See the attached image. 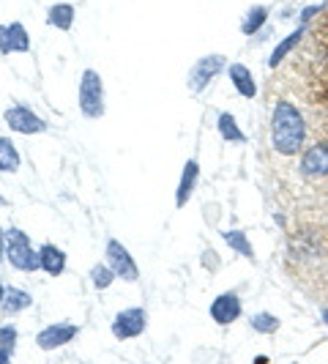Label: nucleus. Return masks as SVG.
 Here are the masks:
<instances>
[{
	"mask_svg": "<svg viewBox=\"0 0 328 364\" xmlns=\"http://www.w3.org/2000/svg\"><path fill=\"white\" fill-rule=\"evenodd\" d=\"M307 140V121L301 109L288 99H279L273 105L271 115V146L282 156H295Z\"/></svg>",
	"mask_w": 328,
	"mask_h": 364,
	"instance_id": "nucleus-1",
	"label": "nucleus"
},
{
	"mask_svg": "<svg viewBox=\"0 0 328 364\" xmlns=\"http://www.w3.org/2000/svg\"><path fill=\"white\" fill-rule=\"evenodd\" d=\"M6 255H9V263L19 269V272H36L41 269V260H38V252H33L28 236L19 230V228H11L6 233Z\"/></svg>",
	"mask_w": 328,
	"mask_h": 364,
	"instance_id": "nucleus-2",
	"label": "nucleus"
},
{
	"mask_svg": "<svg viewBox=\"0 0 328 364\" xmlns=\"http://www.w3.org/2000/svg\"><path fill=\"white\" fill-rule=\"evenodd\" d=\"M80 109L85 118H102L104 115V82L99 72L85 69L80 80Z\"/></svg>",
	"mask_w": 328,
	"mask_h": 364,
	"instance_id": "nucleus-3",
	"label": "nucleus"
},
{
	"mask_svg": "<svg viewBox=\"0 0 328 364\" xmlns=\"http://www.w3.org/2000/svg\"><path fill=\"white\" fill-rule=\"evenodd\" d=\"M107 263L112 266L115 277H121V279H126V282H137L140 269H137L134 257L129 255L126 247H124L121 241H115V238H109L107 241Z\"/></svg>",
	"mask_w": 328,
	"mask_h": 364,
	"instance_id": "nucleus-4",
	"label": "nucleus"
},
{
	"mask_svg": "<svg viewBox=\"0 0 328 364\" xmlns=\"http://www.w3.org/2000/svg\"><path fill=\"white\" fill-rule=\"evenodd\" d=\"M146 326H148L146 310H140V307H129V310L115 315V321H112V334H115L118 340H131V337L143 334Z\"/></svg>",
	"mask_w": 328,
	"mask_h": 364,
	"instance_id": "nucleus-5",
	"label": "nucleus"
},
{
	"mask_svg": "<svg viewBox=\"0 0 328 364\" xmlns=\"http://www.w3.org/2000/svg\"><path fill=\"white\" fill-rule=\"evenodd\" d=\"M222 69H224V55H205V58H200L189 72V91L200 93Z\"/></svg>",
	"mask_w": 328,
	"mask_h": 364,
	"instance_id": "nucleus-6",
	"label": "nucleus"
},
{
	"mask_svg": "<svg viewBox=\"0 0 328 364\" xmlns=\"http://www.w3.org/2000/svg\"><path fill=\"white\" fill-rule=\"evenodd\" d=\"M6 124L14 129V132H19V134H38V132H44L47 129V124H44V118H38L33 109L28 107H9L6 109Z\"/></svg>",
	"mask_w": 328,
	"mask_h": 364,
	"instance_id": "nucleus-7",
	"label": "nucleus"
},
{
	"mask_svg": "<svg viewBox=\"0 0 328 364\" xmlns=\"http://www.w3.org/2000/svg\"><path fill=\"white\" fill-rule=\"evenodd\" d=\"M31 50V38L25 25L11 22V25H0V53L11 55V53H28Z\"/></svg>",
	"mask_w": 328,
	"mask_h": 364,
	"instance_id": "nucleus-8",
	"label": "nucleus"
},
{
	"mask_svg": "<svg viewBox=\"0 0 328 364\" xmlns=\"http://www.w3.org/2000/svg\"><path fill=\"white\" fill-rule=\"evenodd\" d=\"M74 337H77V326H72V323H55V326H47L38 331L36 346L41 350H55V348L72 343Z\"/></svg>",
	"mask_w": 328,
	"mask_h": 364,
	"instance_id": "nucleus-9",
	"label": "nucleus"
},
{
	"mask_svg": "<svg viewBox=\"0 0 328 364\" xmlns=\"http://www.w3.org/2000/svg\"><path fill=\"white\" fill-rule=\"evenodd\" d=\"M238 315H241V299H238L236 293H222V296L214 299L211 318L217 321L219 326H227V323L238 321Z\"/></svg>",
	"mask_w": 328,
	"mask_h": 364,
	"instance_id": "nucleus-10",
	"label": "nucleus"
},
{
	"mask_svg": "<svg viewBox=\"0 0 328 364\" xmlns=\"http://www.w3.org/2000/svg\"><path fill=\"white\" fill-rule=\"evenodd\" d=\"M301 173L304 176H328V143H315V146L301 156Z\"/></svg>",
	"mask_w": 328,
	"mask_h": 364,
	"instance_id": "nucleus-11",
	"label": "nucleus"
},
{
	"mask_svg": "<svg viewBox=\"0 0 328 364\" xmlns=\"http://www.w3.org/2000/svg\"><path fill=\"white\" fill-rule=\"evenodd\" d=\"M197 176H200V164L195 162V159H189V162L183 164V173H181V183H178V195H175V205L183 208L186 200L192 198V192H195V181H197Z\"/></svg>",
	"mask_w": 328,
	"mask_h": 364,
	"instance_id": "nucleus-12",
	"label": "nucleus"
},
{
	"mask_svg": "<svg viewBox=\"0 0 328 364\" xmlns=\"http://www.w3.org/2000/svg\"><path fill=\"white\" fill-rule=\"evenodd\" d=\"M38 260H41V269L50 274V277H58V274H63V269H66V255L55 244H44L38 250Z\"/></svg>",
	"mask_w": 328,
	"mask_h": 364,
	"instance_id": "nucleus-13",
	"label": "nucleus"
},
{
	"mask_svg": "<svg viewBox=\"0 0 328 364\" xmlns=\"http://www.w3.org/2000/svg\"><path fill=\"white\" fill-rule=\"evenodd\" d=\"M230 80H233L236 91L241 93L244 99H255V93H257L255 77H252V72H249L246 66H241V63H233V66H230Z\"/></svg>",
	"mask_w": 328,
	"mask_h": 364,
	"instance_id": "nucleus-14",
	"label": "nucleus"
},
{
	"mask_svg": "<svg viewBox=\"0 0 328 364\" xmlns=\"http://www.w3.org/2000/svg\"><path fill=\"white\" fill-rule=\"evenodd\" d=\"M47 22H50L53 28H58V31H72L74 6H69V3H58V6H53L50 14H47Z\"/></svg>",
	"mask_w": 328,
	"mask_h": 364,
	"instance_id": "nucleus-15",
	"label": "nucleus"
},
{
	"mask_svg": "<svg viewBox=\"0 0 328 364\" xmlns=\"http://www.w3.org/2000/svg\"><path fill=\"white\" fill-rule=\"evenodd\" d=\"M301 36H304V28H295V31H293L285 41H279V47H276V50L271 53V58H268V66H271V69H276V66H279V63H282V60H285V58H288V55L298 47Z\"/></svg>",
	"mask_w": 328,
	"mask_h": 364,
	"instance_id": "nucleus-16",
	"label": "nucleus"
},
{
	"mask_svg": "<svg viewBox=\"0 0 328 364\" xmlns=\"http://www.w3.org/2000/svg\"><path fill=\"white\" fill-rule=\"evenodd\" d=\"M31 304H33L31 293L19 291V288H9V291H6V299H3V310L9 312V315H14V312L28 310Z\"/></svg>",
	"mask_w": 328,
	"mask_h": 364,
	"instance_id": "nucleus-17",
	"label": "nucleus"
},
{
	"mask_svg": "<svg viewBox=\"0 0 328 364\" xmlns=\"http://www.w3.org/2000/svg\"><path fill=\"white\" fill-rule=\"evenodd\" d=\"M266 19H268V9H266V6H255V9H249V11H246V17H244V22H241L244 36L257 33V31L266 25Z\"/></svg>",
	"mask_w": 328,
	"mask_h": 364,
	"instance_id": "nucleus-18",
	"label": "nucleus"
},
{
	"mask_svg": "<svg viewBox=\"0 0 328 364\" xmlns=\"http://www.w3.org/2000/svg\"><path fill=\"white\" fill-rule=\"evenodd\" d=\"M19 167V154L14 143L9 137H0V170L3 173H14Z\"/></svg>",
	"mask_w": 328,
	"mask_h": 364,
	"instance_id": "nucleus-19",
	"label": "nucleus"
},
{
	"mask_svg": "<svg viewBox=\"0 0 328 364\" xmlns=\"http://www.w3.org/2000/svg\"><path fill=\"white\" fill-rule=\"evenodd\" d=\"M219 134H222L224 140H230V143H244V140H246L244 132L238 129L236 118H233L230 112H222V115H219Z\"/></svg>",
	"mask_w": 328,
	"mask_h": 364,
	"instance_id": "nucleus-20",
	"label": "nucleus"
},
{
	"mask_svg": "<svg viewBox=\"0 0 328 364\" xmlns=\"http://www.w3.org/2000/svg\"><path fill=\"white\" fill-rule=\"evenodd\" d=\"M222 236H224V241L230 244V250H236L238 255L255 257V250H252V244L246 241V233H241V230H224Z\"/></svg>",
	"mask_w": 328,
	"mask_h": 364,
	"instance_id": "nucleus-21",
	"label": "nucleus"
},
{
	"mask_svg": "<svg viewBox=\"0 0 328 364\" xmlns=\"http://www.w3.org/2000/svg\"><path fill=\"white\" fill-rule=\"evenodd\" d=\"M249 323H252V328L260 331V334H273V331L279 328V318L271 315V312H257V315H252Z\"/></svg>",
	"mask_w": 328,
	"mask_h": 364,
	"instance_id": "nucleus-22",
	"label": "nucleus"
},
{
	"mask_svg": "<svg viewBox=\"0 0 328 364\" xmlns=\"http://www.w3.org/2000/svg\"><path fill=\"white\" fill-rule=\"evenodd\" d=\"M91 277H93V285L99 288V291H104V288H109L112 285V279H115V272H112V266H93L91 269Z\"/></svg>",
	"mask_w": 328,
	"mask_h": 364,
	"instance_id": "nucleus-23",
	"label": "nucleus"
},
{
	"mask_svg": "<svg viewBox=\"0 0 328 364\" xmlns=\"http://www.w3.org/2000/svg\"><path fill=\"white\" fill-rule=\"evenodd\" d=\"M14 343H17V328L11 326V323L0 326V348H6V350H14Z\"/></svg>",
	"mask_w": 328,
	"mask_h": 364,
	"instance_id": "nucleus-24",
	"label": "nucleus"
},
{
	"mask_svg": "<svg viewBox=\"0 0 328 364\" xmlns=\"http://www.w3.org/2000/svg\"><path fill=\"white\" fill-rule=\"evenodd\" d=\"M323 11V6H307L304 11H301V22H307V19H312L315 14H320Z\"/></svg>",
	"mask_w": 328,
	"mask_h": 364,
	"instance_id": "nucleus-25",
	"label": "nucleus"
},
{
	"mask_svg": "<svg viewBox=\"0 0 328 364\" xmlns=\"http://www.w3.org/2000/svg\"><path fill=\"white\" fill-rule=\"evenodd\" d=\"M9 356H11V350H6V348H0V364L9 362Z\"/></svg>",
	"mask_w": 328,
	"mask_h": 364,
	"instance_id": "nucleus-26",
	"label": "nucleus"
},
{
	"mask_svg": "<svg viewBox=\"0 0 328 364\" xmlns=\"http://www.w3.org/2000/svg\"><path fill=\"white\" fill-rule=\"evenodd\" d=\"M3 252H6V233H0V260H3Z\"/></svg>",
	"mask_w": 328,
	"mask_h": 364,
	"instance_id": "nucleus-27",
	"label": "nucleus"
},
{
	"mask_svg": "<svg viewBox=\"0 0 328 364\" xmlns=\"http://www.w3.org/2000/svg\"><path fill=\"white\" fill-rule=\"evenodd\" d=\"M3 299H6V291H3V285H0V307H3Z\"/></svg>",
	"mask_w": 328,
	"mask_h": 364,
	"instance_id": "nucleus-28",
	"label": "nucleus"
},
{
	"mask_svg": "<svg viewBox=\"0 0 328 364\" xmlns=\"http://www.w3.org/2000/svg\"><path fill=\"white\" fill-rule=\"evenodd\" d=\"M323 321L328 323V310H323Z\"/></svg>",
	"mask_w": 328,
	"mask_h": 364,
	"instance_id": "nucleus-29",
	"label": "nucleus"
},
{
	"mask_svg": "<svg viewBox=\"0 0 328 364\" xmlns=\"http://www.w3.org/2000/svg\"><path fill=\"white\" fill-rule=\"evenodd\" d=\"M0 205H6V200H3V198H0Z\"/></svg>",
	"mask_w": 328,
	"mask_h": 364,
	"instance_id": "nucleus-30",
	"label": "nucleus"
}]
</instances>
